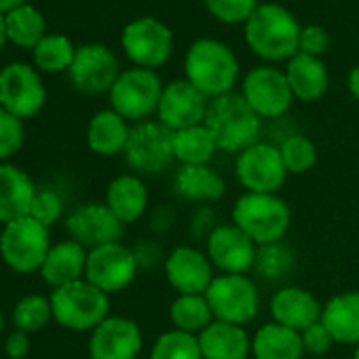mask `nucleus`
I'll use <instances>...</instances> for the list:
<instances>
[{
    "instance_id": "37998d69",
    "label": "nucleus",
    "mask_w": 359,
    "mask_h": 359,
    "mask_svg": "<svg viewBox=\"0 0 359 359\" xmlns=\"http://www.w3.org/2000/svg\"><path fill=\"white\" fill-rule=\"evenodd\" d=\"M330 41H327V34L319 28V26H309L300 32V43H298V49L300 53H306V55H319L327 49Z\"/></svg>"
},
{
    "instance_id": "a19ab883",
    "label": "nucleus",
    "mask_w": 359,
    "mask_h": 359,
    "mask_svg": "<svg viewBox=\"0 0 359 359\" xmlns=\"http://www.w3.org/2000/svg\"><path fill=\"white\" fill-rule=\"evenodd\" d=\"M205 5L218 20L226 24L250 20V15L256 11V0H205Z\"/></svg>"
},
{
    "instance_id": "6e6552de",
    "label": "nucleus",
    "mask_w": 359,
    "mask_h": 359,
    "mask_svg": "<svg viewBox=\"0 0 359 359\" xmlns=\"http://www.w3.org/2000/svg\"><path fill=\"white\" fill-rule=\"evenodd\" d=\"M235 175L245 193L277 195L290 173L283 165L279 146L256 142L237 154Z\"/></svg>"
},
{
    "instance_id": "6ab92c4d",
    "label": "nucleus",
    "mask_w": 359,
    "mask_h": 359,
    "mask_svg": "<svg viewBox=\"0 0 359 359\" xmlns=\"http://www.w3.org/2000/svg\"><path fill=\"white\" fill-rule=\"evenodd\" d=\"M70 79L79 91L89 95L110 91L118 79V62L106 47L87 45L76 51L70 66Z\"/></svg>"
},
{
    "instance_id": "cd10ccee",
    "label": "nucleus",
    "mask_w": 359,
    "mask_h": 359,
    "mask_svg": "<svg viewBox=\"0 0 359 359\" xmlns=\"http://www.w3.org/2000/svg\"><path fill=\"white\" fill-rule=\"evenodd\" d=\"M254 359H302L304 346L300 332L290 330L281 323H264L252 338Z\"/></svg>"
},
{
    "instance_id": "f704fd0d",
    "label": "nucleus",
    "mask_w": 359,
    "mask_h": 359,
    "mask_svg": "<svg viewBox=\"0 0 359 359\" xmlns=\"http://www.w3.org/2000/svg\"><path fill=\"white\" fill-rule=\"evenodd\" d=\"M51 317H53L51 300L41 296V294H28V296L20 298L15 309H13L15 330H22L26 334L43 330Z\"/></svg>"
},
{
    "instance_id": "a18cd8bd",
    "label": "nucleus",
    "mask_w": 359,
    "mask_h": 359,
    "mask_svg": "<svg viewBox=\"0 0 359 359\" xmlns=\"http://www.w3.org/2000/svg\"><path fill=\"white\" fill-rule=\"evenodd\" d=\"M348 91H351V95L359 102V66L353 68L351 74H348Z\"/></svg>"
},
{
    "instance_id": "de8ad7c7",
    "label": "nucleus",
    "mask_w": 359,
    "mask_h": 359,
    "mask_svg": "<svg viewBox=\"0 0 359 359\" xmlns=\"http://www.w3.org/2000/svg\"><path fill=\"white\" fill-rule=\"evenodd\" d=\"M5 39H7V26H5V20L0 15V49L5 45Z\"/></svg>"
},
{
    "instance_id": "49530a36",
    "label": "nucleus",
    "mask_w": 359,
    "mask_h": 359,
    "mask_svg": "<svg viewBox=\"0 0 359 359\" xmlns=\"http://www.w3.org/2000/svg\"><path fill=\"white\" fill-rule=\"evenodd\" d=\"M22 3H24V0H0V11H13Z\"/></svg>"
},
{
    "instance_id": "4be33fe9",
    "label": "nucleus",
    "mask_w": 359,
    "mask_h": 359,
    "mask_svg": "<svg viewBox=\"0 0 359 359\" xmlns=\"http://www.w3.org/2000/svg\"><path fill=\"white\" fill-rule=\"evenodd\" d=\"M36 191L28 171L11 163H0V222L9 224L28 216Z\"/></svg>"
},
{
    "instance_id": "c756f323",
    "label": "nucleus",
    "mask_w": 359,
    "mask_h": 359,
    "mask_svg": "<svg viewBox=\"0 0 359 359\" xmlns=\"http://www.w3.org/2000/svg\"><path fill=\"white\" fill-rule=\"evenodd\" d=\"M285 76H287L294 97L302 102H315L327 89L325 66L317 57L306 55V53H296L290 60Z\"/></svg>"
},
{
    "instance_id": "412c9836",
    "label": "nucleus",
    "mask_w": 359,
    "mask_h": 359,
    "mask_svg": "<svg viewBox=\"0 0 359 359\" xmlns=\"http://www.w3.org/2000/svg\"><path fill=\"white\" fill-rule=\"evenodd\" d=\"M323 304L304 287L285 285L277 290L271 298V317L290 330L304 332L313 323L321 321Z\"/></svg>"
},
{
    "instance_id": "5701e85b",
    "label": "nucleus",
    "mask_w": 359,
    "mask_h": 359,
    "mask_svg": "<svg viewBox=\"0 0 359 359\" xmlns=\"http://www.w3.org/2000/svg\"><path fill=\"white\" fill-rule=\"evenodd\" d=\"M87 256H89V250H85L81 243L72 239L55 243L51 245L39 273L45 279V283H49L53 290L64 287L68 283L85 279Z\"/></svg>"
},
{
    "instance_id": "2eb2a0df",
    "label": "nucleus",
    "mask_w": 359,
    "mask_h": 359,
    "mask_svg": "<svg viewBox=\"0 0 359 359\" xmlns=\"http://www.w3.org/2000/svg\"><path fill=\"white\" fill-rule=\"evenodd\" d=\"M66 231L72 241L91 252L108 243H118L123 222L108 210L106 203H85L68 216Z\"/></svg>"
},
{
    "instance_id": "f03ea898",
    "label": "nucleus",
    "mask_w": 359,
    "mask_h": 359,
    "mask_svg": "<svg viewBox=\"0 0 359 359\" xmlns=\"http://www.w3.org/2000/svg\"><path fill=\"white\" fill-rule=\"evenodd\" d=\"M233 224L258 248L281 243L292 224L290 205L279 195L245 193L233 205Z\"/></svg>"
},
{
    "instance_id": "72a5a7b5",
    "label": "nucleus",
    "mask_w": 359,
    "mask_h": 359,
    "mask_svg": "<svg viewBox=\"0 0 359 359\" xmlns=\"http://www.w3.org/2000/svg\"><path fill=\"white\" fill-rule=\"evenodd\" d=\"M150 359H203L199 336L180 330L163 332L150 348Z\"/></svg>"
},
{
    "instance_id": "aec40b11",
    "label": "nucleus",
    "mask_w": 359,
    "mask_h": 359,
    "mask_svg": "<svg viewBox=\"0 0 359 359\" xmlns=\"http://www.w3.org/2000/svg\"><path fill=\"white\" fill-rule=\"evenodd\" d=\"M127 55L142 68H154L167 62L171 53V32L156 20H137L123 32Z\"/></svg>"
},
{
    "instance_id": "b1692460",
    "label": "nucleus",
    "mask_w": 359,
    "mask_h": 359,
    "mask_svg": "<svg viewBox=\"0 0 359 359\" xmlns=\"http://www.w3.org/2000/svg\"><path fill=\"white\" fill-rule=\"evenodd\" d=\"M203 359H248L252 355V338L243 325L214 319L199 334Z\"/></svg>"
},
{
    "instance_id": "0eeeda50",
    "label": "nucleus",
    "mask_w": 359,
    "mask_h": 359,
    "mask_svg": "<svg viewBox=\"0 0 359 359\" xmlns=\"http://www.w3.org/2000/svg\"><path fill=\"white\" fill-rule=\"evenodd\" d=\"M123 154L135 175H158L175 161L173 131L161 121L137 123L129 133Z\"/></svg>"
},
{
    "instance_id": "ea45409f",
    "label": "nucleus",
    "mask_w": 359,
    "mask_h": 359,
    "mask_svg": "<svg viewBox=\"0 0 359 359\" xmlns=\"http://www.w3.org/2000/svg\"><path fill=\"white\" fill-rule=\"evenodd\" d=\"M24 144L22 118L13 116L0 106V161L11 158Z\"/></svg>"
},
{
    "instance_id": "39448f33",
    "label": "nucleus",
    "mask_w": 359,
    "mask_h": 359,
    "mask_svg": "<svg viewBox=\"0 0 359 359\" xmlns=\"http://www.w3.org/2000/svg\"><path fill=\"white\" fill-rule=\"evenodd\" d=\"M187 79L205 97H220L231 93L237 81V60L229 47L218 41H197L187 55Z\"/></svg>"
},
{
    "instance_id": "58836bf2",
    "label": "nucleus",
    "mask_w": 359,
    "mask_h": 359,
    "mask_svg": "<svg viewBox=\"0 0 359 359\" xmlns=\"http://www.w3.org/2000/svg\"><path fill=\"white\" fill-rule=\"evenodd\" d=\"M62 212H64V199L55 191L45 189V191H36L28 216L49 229L62 218Z\"/></svg>"
},
{
    "instance_id": "dca6fc26",
    "label": "nucleus",
    "mask_w": 359,
    "mask_h": 359,
    "mask_svg": "<svg viewBox=\"0 0 359 359\" xmlns=\"http://www.w3.org/2000/svg\"><path fill=\"white\" fill-rule=\"evenodd\" d=\"M144 338L140 325L129 317H106L89 338L91 359H135L142 351Z\"/></svg>"
},
{
    "instance_id": "1a4fd4ad",
    "label": "nucleus",
    "mask_w": 359,
    "mask_h": 359,
    "mask_svg": "<svg viewBox=\"0 0 359 359\" xmlns=\"http://www.w3.org/2000/svg\"><path fill=\"white\" fill-rule=\"evenodd\" d=\"M205 298L212 306L214 319L235 325L250 323L260 306L258 287L248 275L222 273L214 277L212 285L205 292Z\"/></svg>"
},
{
    "instance_id": "c9c22d12",
    "label": "nucleus",
    "mask_w": 359,
    "mask_h": 359,
    "mask_svg": "<svg viewBox=\"0 0 359 359\" xmlns=\"http://www.w3.org/2000/svg\"><path fill=\"white\" fill-rule=\"evenodd\" d=\"M279 152H281L287 173H292V175H302V173L311 171L317 163V148L304 135L285 137L283 144L279 146Z\"/></svg>"
},
{
    "instance_id": "4c0bfd02",
    "label": "nucleus",
    "mask_w": 359,
    "mask_h": 359,
    "mask_svg": "<svg viewBox=\"0 0 359 359\" xmlns=\"http://www.w3.org/2000/svg\"><path fill=\"white\" fill-rule=\"evenodd\" d=\"M264 279L269 281H279L287 277V273L294 269V256L283 243H271L258 248L256 256V266H254Z\"/></svg>"
},
{
    "instance_id": "9b49d317",
    "label": "nucleus",
    "mask_w": 359,
    "mask_h": 359,
    "mask_svg": "<svg viewBox=\"0 0 359 359\" xmlns=\"http://www.w3.org/2000/svg\"><path fill=\"white\" fill-rule=\"evenodd\" d=\"M137 269L140 260L135 252L118 241L89 252L85 279L106 294H116L133 283V279L137 277Z\"/></svg>"
},
{
    "instance_id": "8fccbe9b",
    "label": "nucleus",
    "mask_w": 359,
    "mask_h": 359,
    "mask_svg": "<svg viewBox=\"0 0 359 359\" xmlns=\"http://www.w3.org/2000/svg\"><path fill=\"white\" fill-rule=\"evenodd\" d=\"M3 323H5V319H3V313H0V332H3Z\"/></svg>"
},
{
    "instance_id": "2f4dec72",
    "label": "nucleus",
    "mask_w": 359,
    "mask_h": 359,
    "mask_svg": "<svg viewBox=\"0 0 359 359\" xmlns=\"http://www.w3.org/2000/svg\"><path fill=\"white\" fill-rule=\"evenodd\" d=\"M169 317L173 330L189 332L195 336H199L214 321V313L205 294H177V298L169 306Z\"/></svg>"
},
{
    "instance_id": "f3484780",
    "label": "nucleus",
    "mask_w": 359,
    "mask_h": 359,
    "mask_svg": "<svg viewBox=\"0 0 359 359\" xmlns=\"http://www.w3.org/2000/svg\"><path fill=\"white\" fill-rule=\"evenodd\" d=\"M163 271L169 285L177 294H205L216 277L208 254L191 245L171 250V254L165 258Z\"/></svg>"
},
{
    "instance_id": "a211bd4d",
    "label": "nucleus",
    "mask_w": 359,
    "mask_h": 359,
    "mask_svg": "<svg viewBox=\"0 0 359 359\" xmlns=\"http://www.w3.org/2000/svg\"><path fill=\"white\" fill-rule=\"evenodd\" d=\"M208 106L210 104L205 102V95L193 83L175 81L163 89L156 112L158 121L165 127H169L171 131H180L205 123Z\"/></svg>"
},
{
    "instance_id": "473e14b6",
    "label": "nucleus",
    "mask_w": 359,
    "mask_h": 359,
    "mask_svg": "<svg viewBox=\"0 0 359 359\" xmlns=\"http://www.w3.org/2000/svg\"><path fill=\"white\" fill-rule=\"evenodd\" d=\"M5 26L7 36L20 47H36L45 39V20L30 5L9 11V15L5 18Z\"/></svg>"
},
{
    "instance_id": "09e8293b",
    "label": "nucleus",
    "mask_w": 359,
    "mask_h": 359,
    "mask_svg": "<svg viewBox=\"0 0 359 359\" xmlns=\"http://www.w3.org/2000/svg\"><path fill=\"white\" fill-rule=\"evenodd\" d=\"M353 359H359V344H357L355 351H353Z\"/></svg>"
},
{
    "instance_id": "423d86ee",
    "label": "nucleus",
    "mask_w": 359,
    "mask_h": 359,
    "mask_svg": "<svg viewBox=\"0 0 359 359\" xmlns=\"http://www.w3.org/2000/svg\"><path fill=\"white\" fill-rule=\"evenodd\" d=\"M49 250V229L30 216L5 224L3 233H0V256L15 273L28 275L41 271Z\"/></svg>"
},
{
    "instance_id": "7ed1b4c3",
    "label": "nucleus",
    "mask_w": 359,
    "mask_h": 359,
    "mask_svg": "<svg viewBox=\"0 0 359 359\" xmlns=\"http://www.w3.org/2000/svg\"><path fill=\"white\" fill-rule=\"evenodd\" d=\"M248 45L264 60L294 57L300 43V28L296 20L279 5L258 7L245 28Z\"/></svg>"
},
{
    "instance_id": "393cba45",
    "label": "nucleus",
    "mask_w": 359,
    "mask_h": 359,
    "mask_svg": "<svg viewBox=\"0 0 359 359\" xmlns=\"http://www.w3.org/2000/svg\"><path fill=\"white\" fill-rule=\"evenodd\" d=\"M106 205L123 224L137 222L148 208V189L144 180L135 173L116 175L106 189Z\"/></svg>"
},
{
    "instance_id": "e433bc0d",
    "label": "nucleus",
    "mask_w": 359,
    "mask_h": 359,
    "mask_svg": "<svg viewBox=\"0 0 359 359\" xmlns=\"http://www.w3.org/2000/svg\"><path fill=\"white\" fill-rule=\"evenodd\" d=\"M74 49L66 36H45L34 47L36 64L45 72H60L64 68H70L74 62Z\"/></svg>"
},
{
    "instance_id": "7c9ffc66",
    "label": "nucleus",
    "mask_w": 359,
    "mask_h": 359,
    "mask_svg": "<svg viewBox=\"0 0 359 359\" xmlns=\"http://www.w3.org/2000/svg\"><path fill=\"white\" fill-rule=\"evenodd\" d=\"M218 144L205 123L173 131V156L180 165H210Z\"/></svg>"
},
{
    "instance_id": "9d476101",
    "label": "nucleus",
    "mask_w": 359,
    "mask_h": 359,
    "mask_svg": "<svg viewBox=\"0 0 359 359\" xmlns=\"http://www.w3.org/2000/svg\"><path fill=\"white\" fill-rule=\"evenodd\" d=\"M163 87L158 76L148 68L123 72L110 89L112 110L125 121H142L158 108Z\"/></svg>"
},
{
    "instance_id": "c03bdc74",
    "label": "nucleus",
    "mask_w": 359,
    "mask_h": 359,
    "mask_svg": "<svg viewBox=\"0 0 359 359\" xmlns=\"http://www.w3.org/2000/svg\"><path fill=\"white\" fill-rule=\"evenodd\" d=\"M5 353L9 359H24L30 353V334L15 330L5 338Z\"/></svg>"
},
{
    "instance_id": "bb28decb",
    "label": "nucleus",
    "mask_w": 359,
    "mask_h": 359,
    "mask_svg": "<svg viewBox=\"0 0 359 359\" xmlns=\"http://www.w3.org/2000/svg\"><path fill=\"white\" fill-rule=\"evenodd\" d=\"M175 193L184 201H218L226 193L224 180L210 165H182L173 177Z\"/></svg>"
},
{
    "instance_id": "f8f14e48",
    "label": "nucleus",
    "mask_w": 359,
    "mask_h": 359,
    "mask_svg": "<svg viewBox=\"0 0 359 359\" xmlns=\"http://www.w3.org/2000/svg\"><path fill=\"white\" fill-rule=\"evenodd\" d=\"M205 254L214 269L229 275H245L256 266L258 245L231 222L216 226L208 235Z\"/></svg>"
},
{
    "instance_id": "20e7f679",
    "label": "nucleus",
    "mask_w": 359,
    "mask_h": 359,
    "mask_svg": "<svg viewBox=\"0 0 359 359\" xmlns=\"http://www.w3.org/2000/svg\"><path fill=\"white\" fill-rule=\"evenodd\" d=\"M49 300L53 319L72 332H93L106 317H110L108 294L87 279L53 290Z\"/></svg>"
},
{
    "instance_id": "ddd939ff",
    "label": "nucleus",
    "mask_w": 359,
    "mask_h": 359,
    "mask_svg": "<svg viewBox=\"0 0 359 359\" xmlns=\"http://www.w3.org/2000/svg\"><path fill=\"white\" fill-rule=\"evenodd\" d=\"M45 87L26 64H11L0 72V106L18 118H30L45 106Z\"/></svg>"
},
{
    "instance_id": "f257e3e1",
    "label": "nucleus",
    "mask_w": 359,
    "mask_h": 359,
    "mask_svg": "<svg viewBox=\"0 0 359 359\" xmlns=\"http://www.w3.org/2000/svg\"><path fill=\"white\" fill-rule=\"evenodd\" d=\"M205 127L212 131L218 150L241 152L258 142L260 135V116L252 110L239 93H226L214 97L208 106Z\"/></svg>"
},
{
    "instance_id": "c85d7f7f",
    "label": "nucleus",
    "mask_w": 359,
    "mask_h": 359,
    "mask_svg": "<svg viewBox=\"0 0 359 359\" xmlns=\"http://www.w3.org/2000/svg\"><path fill=\"white\" fill-rule=\"evenodd\" d=\"M131 129L127 121L114 110L97 112L87 127V144L100 156H114L125 152Z\"/></svg>"
},
{
    "instance_id": "a878e982",
    "label": "nucleus",
    "mask_w": 359,
    "mask_h": 359,
    "mask_svg": "<svg viewBox=\"0 0 359 359\" xmlns=\"http://www.w3.org/2000/svg\"><path fill=\"white\" fill-rule=\"evenodd\" d=\"M321 323L342 344H359V292H342L323 304Z\"/></svg>"
},
{
    "instance_id": "4468645a",
    "label": "nucleus",
    "mask_w": 359,
    "mask_h": 359,
    "mask_svg": "<svg viewBox=\"0 0 359 359\" xmlns=\"http://www.w3.org/2000/svg\"><path fill=\"white\" fill-rule=\"evenodd\" d=\"M243 97L260 118H277L292 106L287 76L275 68H256L243 81Z\"/></svg>"
},
{
    "instance_id": "79ce46f5",
    "label": "nucleus",
    "mask_w": 359,
    "mask_h": 359,
    "mask_svg": "<svg viewBox=\"0 0 359 359\" xmlns=\"http://www.w3.org/2000/svg\"><path fill=\"white\" fill-rule=\"evenodd\" d=\"M300 338H302V346H304V353H311V355H323L332 348V344L336 342L330 334V330L317 321L313 323L311 327H306L304 332H300Z\"/></svg>"
}]
</instances>
